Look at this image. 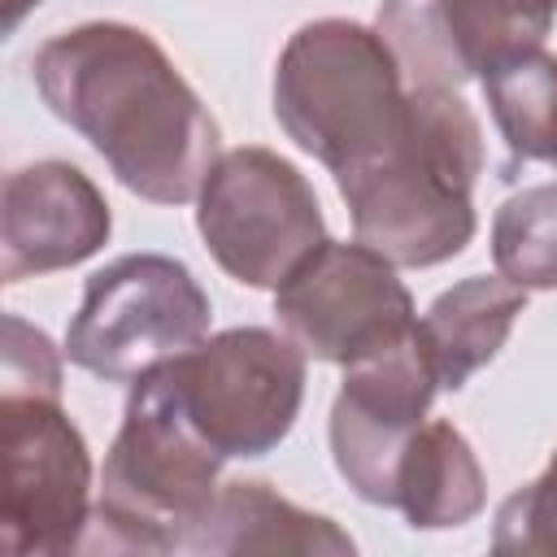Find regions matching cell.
<instances>
[{"label": "cell", "mask_w": 557, "mask_h": 557, "mask_svg": "<svg viewBox=\"0 0 557 557\" xmlns=\"http://www.w3.org/2000/svg\"><path fill=\"white\" fill-rule=\"evenodd\" d=\"M44 104L78 131L117 183L152 205L200 196L218 152V122L165 48L126 22H83L30 61Z\"/></svg>", "instance_id": "cell-1"}, {"label": "cell", "mask_w": 557, "mask_h": 557, "mask_svg": "<svg viewBox=\"0 0 557 557\" xmlns=\"http://www.w3.org/2000/svg\"><path fill=\"white\" fill-rule=\"evenodd\" d=\"M483 131L461 91L409 87L396 139L370 161L335 174L366 248L392 265H440L474 239V183Z\"/></svg>", "instance_id": "cell-2"}, {"label": "cell", "mask_w": 557, "mask_h": 557, "mask_svg": "<svg viewBox=\"0 0 557 557\" xmlns=\"http://www.w3.org/2000/svg\"><path fill=\"white\" fill-rule=\"evenodd\" d=\"M218 457L183 418L161 366L139 374L100 470V500L83 548L183 553L218 496Z\"/></svg>", "instance_id": "cell-3"}, {"label": "cell", "mask_w": 557, "mask_h": 557, "mask_svg": "<svg viewBox=\"0 0 557 557\" xmlns=\"http://www.w3.org/2000/svg\"><path fill=\"white\" fill-rule=\"evenodd\" d=\"M409 109V83L387 39L348 17L300 26L274 65V117L287 139L344 174L383 152Z\"/></svg>", "instance_id": "cell-4"}, {"label": "cell", "mask_w": 557, "mask_h": 557, "mask_svg": "<svg viewBox=\"0 0 557 557\" xmlns=\"http://www.w3.org/2000/svg\"><path fill=\"white\" fill-rule=\"evenodd\" d=\"M213 305L196 274L165 252H126L96 270L65 331V357L109 383L174 361L209 335Z\"/></svg>", "instance_id": "cell-5"}, {"label": "cell", "mask_w": 557, "mask_h": 557, "mask_svg": "<svg viewBox=\"0 0 557 557\" xmlns=\"http://www.w3.org/2000/svg\"><path fill=\"white\" fill-rule=\"evenodd\" d=\"M183 418L218 457H265L305 400V352L265 326H231L161 366Z\"/></svg>", "instance_id": "cell-6"}, {"label": "cell", "mask_w": 557, "mask_h": 557, "mask_svg": "<svg viewBox=\"0 0 557 557\" xmlns=\"http://www.w3.org/2000/svg\"><path fill=\"white\" fill-rule=\"evenodd\" d=\"M196 231L213 261L244 287H278L326 239L309 178L257 144L213 161L196 196Z\"/></svg>", "instance_id": "cell-7"}, {"label": "cell", "mask_w": 557, "mask_h": 557, "mask_svg": "<svg viewBox=\"0 0 557 557\" xmlns=\"http://www.w3.org/2000/svg\"><path fill=\"white\" fill-rule=\"evenodd\" d=\"M91 527V457L61 400L0 396V553L61 557Z\"/></svg>", "instance_id": "cell-8"}, {"label": "cell", "mask_w": 557, "mask_h": 557, "mask_svg": "<svg viewBox=\"0 0 557 557\" xmlns=\"http://www.w3.org/2000/svg\"><path fill=\"white\" fill-rule=\"evenodd\" d=\"M274 313L305 357L335 366L374 357L418 326L413 296L396 278V265L361 239H322L274 287Z\"/></svg>", "instance_id": "cell-9"}, {"label": "cell", "mask_w": 557, "mask_h": 557, "mask_svg": "<svg viewBox=\"0 0 557 557\" xmlns=\"http://www.w3.org/2000/svg\"><path fill=\"white\" fill-rule=\"evenodd\" d=\"M553 17L557 0H383L374 30L387 39L409 87L457 91L544 48Z\"/></svg>", "instance_id": "cell-10"}, {"label": "cell", "mask_w": 557, "mask_h": 557, "mask_svg": "<svg viewBox=\"0 0 557 557\" xmlns=\"http://www.w3.org/2000/svg\"><path fill=\"white\" fill-rule=\"evenodd\" d=\"M440 379L418 344L409 339L344 366V383L331 405V457L339 479L370 505H392L396 466L409 435L426 422Z\"/></svg>", "instance_id": "cell-11"}, {"label": "cell", "mask_w": 557, "mask_h": 557, "mask_svg": "<svg viewBox=\"0 0 557 557\" xmlns=\"http://www.w3.org/2000/svg\"><path fill=\"white\" fill-rule=\"evenodd\" d=\"M100 187L70 161H35L0 191V278H35L87 261L109 239Z\"/></svg>", "instance_id": "cell-12"}, {"label": "cell", "mask_w": 557, "mask_h": 557, "mask_svg": "<svg viewBox=\"0 0 557 557\" xmlns=\"http://www.w3.org/2000/svg\"><path fill=\"white\" fill-rule=\"evenodd\" d=\"M522 309L527 287L509 283L505 274H470L440 292L431 309L418 318V344L440 387H466L470 374H479L505 348Z\"/></svg>", "instance_id": "cell-13"}, {"label": "cell", "mask_w": 557, "mask_h": 557, "mask_svg": "<svg viewBox=\"0 0 557 557\" xmlns=\"http://www.w3.org/2000/svg\"><path fill=\"white\" fill-rule=\"evenodd\" d=\"M183 553H352V535L331 518L278 496L270 483H222Z\"/></svg>", "instance_id": "cell-14"}, {"label": "cell", "mask_w": 557, "mask_h": 557, "mask_svg": "<svg viewBox=\"0 0 557 557\" xmlns=\"http://www.w3.org/2000/svg\"><path fill=\"white\" fill-rule=\"evenodd\" d=\"M483 496L487 483L470 440L453 422L426 418L405 444L392 505L413 531H444L470 522L483 509Z\"/></svg>", "instance_id": "cell-15"}, {"label": "cell", "mask_w": 557, "mask_h": 557, "mask_svg": "<svg viewBox=\"0 0 557 557\" xmlns=\"http://www.w3.org/2000/svg\"><path fill=\"white\" fill-rule=\"evenodd\" d=\"M487 109L509 148V170L557 165V57L535 48L483 78Z\"/></svg>", "instance_id": "cell-16"}, {"label": "cell", "mask_w": 557, "mask_h": 557, "mask_svg": "<svg viewBox=\"0 0 557 557\" xmlns=\"http://www.w3.org/2000/svg\"><path fill=\"white\" fill-rule=\"evenodd\" d=\"M492 261L527 292H557V183L522 187L496 209Z\"/></svg>", "instance_id": "cell-17"}, {"label": "cell", "mask_w": 557, "mask_h": 557, "mask_svg": "<svg viewBox=\"0 0 557 557\" xmlns=\"http://www.w3.org/2000/svg\"><path fill=\"white\" fill-rule=\"evenodd\" d=\"M492 548L513 557H557V453L527 487H518L496 509Z\"/></svg>", "instance_id": "cell-18"}, {"label": "cell", "mask_w": 557, "mask_h": 557, "mask_svg": "<svg viewBox=\"0 0 557 557\" xmlns=\"http://www.w3.org/2000/svg\"><path fill=\"white\" fill-rule=\"evenodd\" d=\"M0 396H39L61 400V352L52 339L22 322L17 313H4V352H0Z\"/></svg>", "instance_id": "cell-19"}, {"label": "cell", "mask_w": 557, "mask_h": 557, "mask_svg": "<svg viewBox=\"0 0 557 557\" xmlns=\"http://www.w3.org/2000/svg\"><path fill=\"white\" fill-rule=\"evenodd\" d=\"M35 4H44V0H4V30H17V22H22Z\"/></svg>", "instance_id": "cell-20"}]
</instances>
